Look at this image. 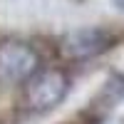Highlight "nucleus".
<instances>
[{"label":"nucleus","mask_w":124,"mask_h":124,"mask_svg":"<svg viewBox=\"0 0 124 124\" xmlns=\"http://www.w3.org/2000/svg\"><path fill=\"white\" fill-rule=\"evenodd\" d=\"M102 99H107L109 104L124 99V77L122 75H114L107 85H104V92H102Z\"/></svg>","instance_id":"20e7f679"},{"label":"nucleus","mask_w":124,"mask_h":124,"mask_svg":"<svg viewBox=\"0 0 124 124\" xmlns=\"http://www.w3.org/2000/svg\"><path fill=\"white\" fill-rule=\"evenodd\" d=\"M67 87H70V82H67V75L62 70H57V67L37 70L25 85V102L35 112L52 109L65 99Z\"/></svg>","instance_id":"f257e3e1"},{"label":"nucleus","mask_w":124,"mask_h":124,"mask_svg":"<svg viewBox=\"0 0 124 124\" xmlns=\"http://www.w3.org/2000/svg\"><path fill=\"white\" fill-rule=\"evenodd\" d=\"M107 124H122V122H107Z\"/></svg>","instance_id":"423d86ee"},{"label":"nucleus","mask_w":124,"mask_h":124,"mask_svg":"<svg viewBox=\"0 0 124 124\" xmlns=\"http://www.w3.org/2000/svg\"><path fill=\"white\" fill-rule=\"evenodd\" d=\"M114 40L117 37L104 27H79L62 37L60 50L67 60H89L107 52L114 45Z\"/></svg>","instance_id":"7ed1b4c3"},{"label":"nucleus","mask_w":124,"mask_h":124,"mask_svg":"<svg viewBox=\"0 0 124 124\" xmlns=\"http://www.w3.org/2000/svg\"><path fill=\"white\" fill-rule=\"evenodd\" d=\"M40 67V55L30 45L17 40L0 42V79L8 85L27 82Z\"/></svg>","instance_id":"f03ea898"},{"label":"nucleus","mask_w":124,"mask_h":124,"mask_svg":"<svg viewBox=\"0 0 124 124\" xmlns=\"http://www.w3.org/2000/svg\"><path fill=\"white\" fill-rule=\"evenodd\" d=\"M112 3H114V5L119 8V10H124V0H112Z\"/></svg>","instance_id":"39448f33"}]
</instances>
